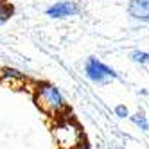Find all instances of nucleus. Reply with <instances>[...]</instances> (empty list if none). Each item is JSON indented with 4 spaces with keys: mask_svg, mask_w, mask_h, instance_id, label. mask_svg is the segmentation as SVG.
I'll list each match as a JSON object with an SVG mask.
<instances>
[{
    "mask_svg": "<svg viewBox=\"0 0 149 149\" xmlns=\"http://www.w3.org/2000/svg\"><path fill=\"white\" fill-rule=\"evenodd\" d=\"M131 120L140 127L142 131H147L149 130V122H147V119H146V115L142 113V111H138V113H135L133 117H131Z\"/></svg>",
    "mask_w": 149,
    "mask_h": 149,
    "instance_id": "obj_8",
    "label": "nucleus"
},
{
    "mask_svg": "<svg viewBox=\"0 0 149 149\" xmlns=\"http://www.w3.org/2000/svg\"><path fill=\"white\" fill-rule=\"evenodd\" d=\"M79 13V6L76 2H68V0H63V2H56L54 6L47 7L45 15L50 18H68V16H76Z\"/></svg>",
    "mask_w": 149,
    "mask_h": 149,
    "instance_id": "obj_4",
    "label": "nucleus"
},
{
    "mask_svg": "<svg viewBox=\"0 0 149 149\" xmlns=\"http://www.w3.org/2000/svg\"><path fill=\"white\" fill-rule=\"evenodd\" d=\"M127 13L135 20L149 22V0H131L127 6Z\"/></svg>",
    "mask_w": 149,
    "mask_h": 149,
    "instance_id": "obj_5",
    "label": "nucleus"
},
{
    "mask_svg": "<svg viewBox=\"0 0 149 149\" xmlns=\"http://www.w3.org/2000/svg\"><path fill=\"white\" fill-rule=\"evenodd\" d=\"M33 97L38 108L52 119L63 113H68V104L65 102V97L52 83H38L34 86Z\"/></svg>",
    "mask_w": 149,
    "mask_h": 149,
    "instance_id": "obj_2",
    "label": "nucleus"
},
{
    "mask_svg": "<svg viewBox=\"0 0 149 149\" xmlns=\"http://www.w3.org/2000/svg\"><path fill=\"white\" fill-rule=\"evenodd\" d=\"M13 6L7 2V0H0V25L6 24L9 18L13 16Z\"/></svg>",
    "mask_w": 149,
    "mask_h": 149,
    "instance_id": "obj_7",
    "label": "nucleus"
},
{
    "mask_svg": "<svg viewBox=\"0 0 149 149\" xmlns=\"http://www.w3.org/2000/svg\"><path fill=\"white\" fill-rule=\"evenodd\" d=\"M131 59H133L135 63L146 65V63H149V52H144V50H133V52H131Z\"/></svg>",
    "mask_w": 149,
    "mask_h": 149,
    "instance_id": "obj_9",
    "label": "nucleus"
},
{
    "mask_svg": "<svg viewBox=\"0 0 149 149\" xmlns=\"http://www.w3.org/2000/svg\"><path fill=\"white\" fill-rule=\"evenodd\" d=\"M52 138L58 149H79L81 146H84V133L81 126L68 113H63L54 119Z\"/></svg>",
    "mask_w": 149,
    "mask_h": 149,
    "instance_id": "obj_1",
    "label": "nucleus"
},
{
    "mask_svg": "<svg viewBox=\"0 0 149 149\" xmlns=\"http://www.w3.org/2000/svg\"><path fill=\"white\" fill-rule=\"evenodd\" d=\"M115 115L120 117V119H126V117H127V108H126L124 104H119V106L115 108Z\"/></svg>",
    "mask_w": 149,
    "mask_h": 149,
    "instance_id": "obj_10",
    "label": "nucleus"
},
{
    "mask_svg": "<svg viewBox=\"0 0 149 149\" xmlns=\"http://www.w3.org/2000/svg\"><path fill=\"white\" fill-rule=\"evenodd\" d=\"M0 81L7 83L9 86H13V88H22L27 83V76L22 74L20 70H15V68H4L2 74H0Z\"/></svg>",
    "mask_w": 149,
    "mask_h": 149,
    "instance_id": "obj_6",
    "label": "nucleus"
},
{
    "mask_svg": "<svg viewBox=\"0 0 149 149\" xmlns=\"http://www.w3.org/2000/svg\"><path fill=\"white\" fill-rule=\"evenodd\" d=\"M84 72H86V77L93 83H108L110 79H115L117 74L115 70H111L108 65H104L102 61H99L97 58H88L84 63Z\"/></svg>",
    "mask_w": 149,
    "mask_h": 149,
    "instance_id": "obj_3",
    "label": "nucleus"
}]
</instances>
